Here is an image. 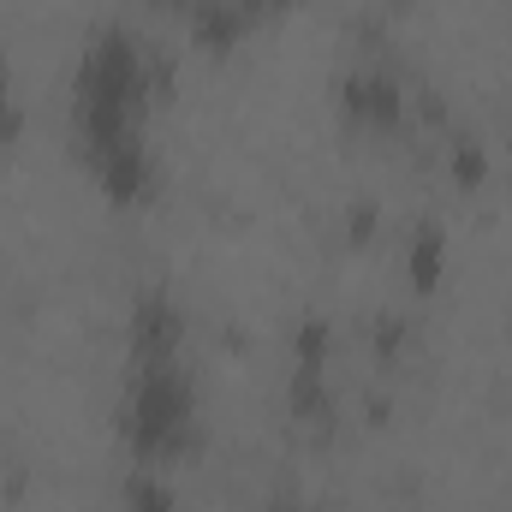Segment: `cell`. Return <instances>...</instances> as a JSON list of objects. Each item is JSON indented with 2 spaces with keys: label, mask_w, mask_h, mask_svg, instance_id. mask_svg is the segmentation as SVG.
I'll return each mask as SVG.
<instances>
[{
  "label": "cell",
  "mask_w": 512,
  "mask_h": 512,
  "mask_svg": "<svg viewBox=\"0 0 512 512\" xmlns=\"http://www.w3.org/2000/svg\"><path fill=\"white\" fill-rule=\"evenodd\" d=\"M173 90V60H155L126 24H102L72 72V126L78 143H108V137H131L143 131L149 102Z\"/></svg>",
  "instance_id": "6da1fadb"
},
{
  "label": "cell",
  "mask_w": 512,
  "mask_h": 512,
  "mask_svg": "<svg viewBox=\"0 0 512 512\" xmlns=\"http://www.w3.org/2000/svg\"><path fill=\"white\" fill-rule=\"evenodd\" d=\"M120 435L143 465H167V459H185L197 447L203 411H197V382L179 358L173 364H131Z\"/></svg>",
  "instance_id": "7a4b0ae2"
},
{
  "label": "cell",
  "mask_w": 512,
  "mask_h": 512,
  "mask_svg": "<svg viewBox=\"0 0 512 512\" xmlns=\"http://www.w3.org/2000/svg\"><path fill=\"white\" fill-rule=\"evenodd\" d=\"M185 334H191V316L167 286H143L131 298V316H126L131 364H173L185 352Z\"/></svg>",
  "instance_id": "3957f363"
},
{
  "label": "cell",
  "mask_w": 512,
  "mask_h": 512,
  "mask_svg": "<svg viewBox=\"0 0 512 512\" xmlns=\"http://www.w3.org/2000/svg\"><path fill=\"white\" fill-rule=\"evenodd\" d=\"M334 108L352 131H399L411 114V96L387 66H352L334 90Z\"/></svg>",
  "instance_id": "277c9868"
},
{
  "label": "cell",
  "mask_w": 512,
  "mask_h": 512,
  "mask_svg": "<svg viewBox=\"0 0 512 512\" xmlns=\"http://www.w3.org/2000/svg\"><path fill=\"white\" fill-rule=\"evenodd\" d=\"M84 167L90 179L102 185L108 203H143L155 191V155H149V131H131V137H108V143H90L84 149Z\"/></svg>",
  "instance_id": "5b68a950"
},
{
  "label": "cell",
  "mask_w": 512,
  "mask_h": 512,
  "mask_svg": "<svg viewBox=\"0 0 512 512\" xmlns=\"http://www.w3.org/2000/svg\"><path fill=\"white\" fill-rule=\"evenodd\" d=\"M185 12H191V42L203 54H233L262 24L256 0H185Z\"/></svg>",
  "instance_id": "8992f818"
},
{
  "label": "cell",
  "mask_w": 512,
  "mask_h": 512,
  "mask_svg": "<svg viewBox=\"0 0 512 512\" xmlns=\"http://www.w3.org/2000/svg\"><path fill=\"white\" fill-rule=\"evenodd\" d=\"M447 256H453V239H447V227L441 221H417L411 233H405V251H399V268H405V280H411V292H441V280H447Z\"/></svg>",
  "instance_id": "52a82bcc"
},
{
  "label": "cell",
  "mask_w": 512,
  "mask_h": 512,
  "mask_svg": "<svg viewBox=\"0 0 512 512\" xmlns=\"http://www.w3.org/2000/svg\"><path fill=\"white\" fill-rule=\"evenodd\" d=\"M120 512H179L173 489L161 471H131L126 477V495H120Z\"/></svg>",
  "instance_id": "ba28073f"
},
{
  "label": "cell",
  "mask_w": 512,
  "mask_h": 512,
  "mask_svg": "<svg viewBox=\"0 0 512 512\" xmlns=\"http://www.w3.org/2000/svg\"><path fill=\"white\" fill-rule=\"evenodd\" d=\"M447 161H453V179H459V185H465V191H471V185H483V179H489V149H483V143H477V137H459V143H453V155H447Z\"/></svg>",
  "instance_id": "9c48e42d"
},
{
  "label": "cell",
  "mask_w": 512,
  "mask_h": 512,
  "mask_svg": "<svg viewBox=\"0 0 512 512\" xmlns=\"http://www.w3.org/2000/svg\"><path fill=\"white\" fill-rule=\"evenodd\" d=\"M24 131V114H18V96H12V66L0 54V143H12Z\"/></svg>",
  "instance_id": "30bf717a"
},
{
  "label": "cell",
  "mask_w": 512,
  "mask_h": 512,
  "mask_svg": "<svg viewBox=\"0 0 512 512\" xmlns=\"http://www.w3.org/2000/svg\"><path fill=\"white\" fill-rule=\"evenodd\" d=\"M262 512H322V507H310V501H298V495H268Z\"/></svg>",
  "instance_id": "8fae6325"
},
{
  "label": "cell",
  "mask_w": 512,
  "mask_h": 512,
  "mask_svg": "<svg viewBox=\"0 0 512 512\" xmlns=\"http://www.w3.org/2000/svg\"><path fill=\"white\" fill-rule=\"evenodd\" d=\"M286 6H298V0H256V12L268 18V12H286Z\"/></svg>",
  "instance_id": "7c38bea8"
},
{
  "label": "cell",
  "mask_w": 512,
  "mask_h": 512,
  "mask_svg": "<svg viewBox=\"0 0 512 512\" xmlns=\"http://www.w3.org/2000/svg\"><path fill=\"white\" fill-rule=\"evenodd\" d=\"M507 155H512V120H507Z\"/></svg>",
  "instance_id": "4fadbf2b"
},
{
  "label": "cell",
  "mask_w": 512,
  "mask_h": 512,
  "mask_svg": "<svg viewBox=\"0 0 512 512\" xmlns=\"http://www.w3.org/2000/svg\"><path fill=\"white\" fill-rule=\"evenodd\" d=\"M161 6H179V0H161Z\"/></svg>",
  "instance_id": "5bb4252c"
}]
</instances>
